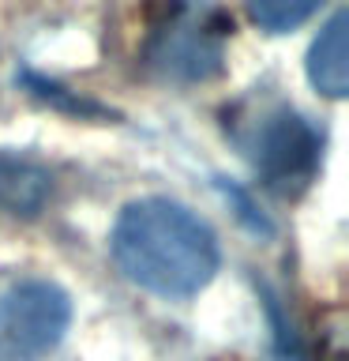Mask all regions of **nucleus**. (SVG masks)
<instances>
[{
  "label": "nucleus",
  "instance_id": "1",
  "mask_svg": "<svg viewBox=\"0 0 349 361\" xmlns=\"http://www.w3.org/2000/svg\"><path fill=\"white\" fill-rule=\"evenodd\" d=\"M117 267L158 298H191L218 271V237L173 200H135L109 237Z\"/></svg>",
  "mask_w": 349,
  "mask_h": 361
},
{
  "label": "nucleus",
  "instance_id": "3",
  "mask_svg": "<svg viewBox=\"0 0 349 361\" xmlns=\"http://www.w3.org/2000/svg\"><path fill=\"white\" fill-rule=\"evenodd\" d=\"M225 56V30L214 8L184 4L154 30L151 42V64L165 79L177 83H196L222 68Z\"/></svg>",
  "mask_w": 349,
  "mask_h": 361
},
{
  "label": "nucleus",
  "instance_id": "5",
  "mask_svg": "<svg viewBox=\"0 0 349 361\" xmlns=\"http://www.w3.org/2000/svg\"><path fill=\"white\" fill-rule=\"evenodd\" d=\"M349 16L334 11L308 49V79L326 98H342L349 87Z\"/></svg>",
  "mask_w": 349,
  "mask_h": 361
},
{
  "label": "nucleus",
  "instance_id": "4",
  "mask_svg": "<svg viewBox=\"0 0 349 361\" xmlns=\"http://www.w3.org/2000/svg\"><path fill=\"white\" fill-rule=\"evenodd\" d=\"M255 169L263 173L278 192L304 188L319 169L323 135L312 128L308 117L293 109H274L255 124V135L248 143Z\"/></svg>",
  "mask_w": 349,
  "mask_h": 361
},
{
  "label": "nucleus",
  "instance_id": "6",
  "mask_svg": "<svg viewBox=\"0 0 349 361\" xmlns=\"http://www.w3.org/2000/svg\"><path fill=\"white\" fill-rule=\"evenodd\" d=\"M53 192V177L38 158L0 151V207L11 214H38Z\"/></svg>",
  "mask_w": 349,
  "mask_h": 361
},
{
  "label": "nucleus",
  "instance_id": "7",
  "mask_svg": "<svg viewBox=\"0 0 349 361\" xmlns=\"http://www.w3.org/2000/svg\"><path fill=\"white\" fill-rule=\"evenodd\" d=\"M323 0H248V16H252L263 30L281 34L300 27L304 19H312L319 11Z\"/></svg>",
  "mask_w": 349,
  "mask_h": 361
},
{
  "label": "nucleus",
  "instance_id": "2",
  "mask_svg": "<svg viewBox=\"0 0 349 361\" xmlns=\"http://www.w3.org/2000/svg\"><path fill=\"white\" fill-rule=\"evenodd\" d=\"M72 301L53 282H19L0 298V361L42 357L64 338Z\"/></svg>",
  "mask_w": 349,
  "mask_h": 361
}]
</instances>
